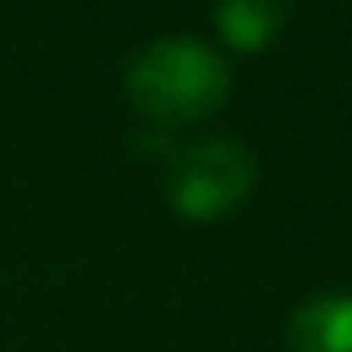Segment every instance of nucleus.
Masks as SVG:
<instances>
[{
    "instance_id": "obj_4",
    "label": "nucleus",
    "mask_w": 352,
    "mask_h": 352,
    "mask_svg": "<svg viewBox=\"0 0 352 352\" xmlns=\"http://www.w3.org/2000/svg\"><path fill=\"white\" fill-rule=\"evenodd\" d=\"M290 18V0H214L219 36L236 54H258L281 36Z\"/></svg>"
},
{
    "instance_id": "obj_3",
    "label": "nucleus",
    "mask_w": 352,
    "mask_h": 352,
    "mask_svg": "<svg viewBox=\"0 0 352 352\" xmlns=\"http://www.w3.org/2000/svg\"><path fill=\"white\" fill-rule=\"evenodd\" d=\"M290 352H352V294H317L285 326Z\"/></svg>"
},
{
    "instance_id": "obj_1",
    "label": "nucleus",
    "mask_w": 352,
    "mask_h": 352,
    "mask_svg": "<svg viewBox=\"0 0 352 352\" xmlns=\"http://www.w3.org/2000/svg\"><path fill=\"white\" fill-rule=\"evenodd\" d=\"M125 94L134 112L156 129H188L228 103L232 67L197 36H161L134 54L125 72Z\"/></svg>"
},
{
    "instance_id": "obj_2",
    "label": "nucleus",
    "mask_w": 352,
    "mask_h": 352,
    "mask_svg": "<svg viewBox=\"0 0 352 352\" xmlns=\"http://www.w3.org/2000/svg\"><path fill=\"white\" fill-rule=\"evenodd\" d=\"M258 161L236 138H197L165 156V197L192 223L232 214L254 192Z\"/></svg>"
}]
</instances>
